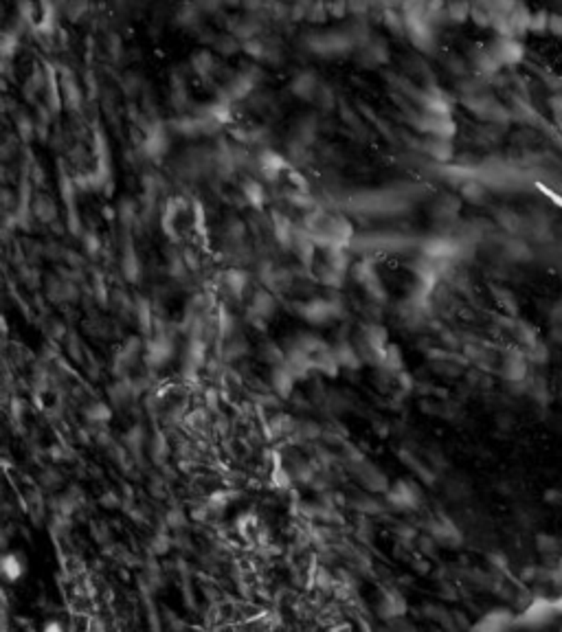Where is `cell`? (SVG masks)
I'll return each instance as SVG.
<instances>
[{
    "mask_svg": "<svg viewBox=\"0 0 562 632\" xmlns=\"http://www.w3.org/2000/svg\"><path fill=\"white\" fill-rule=\"evenodd\" d=\"M558 608H556V599H536L532 602L525 611L516 617V626H523V628H543L547 623H551L556 617H558Z\"/></svg>",
    "mask_w": 562,
    "mask_h": 632,
    "instance_id": "1",
    "label": "cell"
},
{
    "mask_svg": "<svg viewBox=\"0 0 562 632\" xmlns=\"http://www.w3.org/2000/svg\"><path fill=\"white\" fill-rule=\"evenodd\" d=\"M297 310L301 312L303 319L310 321V323H327L330 319H336V314L341 312V305L332 303V301L317 299V301H308V303L297 305Z\"/></svg>",
    "mask_w": 562,
    "mask_h": 632,
    "instance_id": "2",
    "label": "cell"
},
{
    "mask_svg": "<svg viewBox=\"0 0 562 632\" xmlns=\"http://www.w3.org/2000/svg\"><path fill=\"white\" fill-rule=\"evenodd\" d=\"M461 248H463L461 242L448 239V237H435L424 244V255L437 261H451L461 255Z\"/></svg>",
    "mask_w": 562,
    "mask_h": 632,
    "instance_id": "3",
    "label": "cell"
},
{
    "mask_svg": "<svg viewBox=\"0 0 562 632\" xmlns=\"http://www.w3.org/2000/svg\"><path fill=\"white\" fill-rule=\"evenodd\" d=\"M527 351H521V349H510L503 358V365H501V373L505 380L510 382H521L525 380L527 376Z\"/></svg>",
    "mask_w": 562,
    "mask_h": 632,
    "instance_id": "4",
    "label": "cell"
},
{
    "mask_svg": "<svg viewBox=\"0 0 562 632\" xmlns=\"http://www.w3.org/2000/svg\"><path fill=\"white\" fill-rule=\"evenodd\" d=\"M516 626V617L505 611V608H497V611H490L479 623H475V630H488V632H499Z\"/></svg>",
    "mask_w": 562,
    "mask_h": 632,
    "instance_id": "5",
    "label": "cell"
},
{
    "mask_svg": "<svg viewBox=\"0 0 562 632\" xmlns=\"http://www.w3.org/2000/svg\"><path fill=\"white\" fill-rule=\"evenodd\" d=\"M387 499H389V503H393V505L400 507V509H411V507H415V505L420 503L417 490H415L411 483H404V481L395 483V485L389 490Z\"/></svg>",
    "mask_w": 562,
    "mask_h": 632,
    "instance_id": "6",
    "label": "cell"
},
{
    "mask_svg": "<svg viewBox=\"0 0 562 632\" xmlns=\"http://www.w3.org/2000/svg\"><path fill=\"white\" fill-rule=\"evenodd\" d=\"M172 356V345H169V341L167 338H163V336H159L156 338V341H152L150 345H147V354H145V360L150 365H163L165 360Z\"/></svg>",
    "mask_w": 562,
    "mask_h": 632,
    "instance_id": "7",
    "label": "cell"
},
{
    "mask_svg": "<svg viewBox=\"0 0 562 632\" xmlns=\"http://www.w3.org/2000/svg\"><path fill=\"white\" fill-rule=\"evenodd\" d=\"M295 376H292V371L281 363V365H275L273 369V387L275 391L281 395V397H288L290 391H292V385H295Z\"/></svg>",
    "mask_w": 562,
    "mask_h": 632,
    "instance_id": "8",
    "label": "cell"
},
{
    "mask_svg": "<svg viewBox=\"0 0 562 632\" xmlns=\"http://www.w3.org/2000/svg\"><path fill=\"white\" fill-rule=\"evenodd\" d=\"M292 93H295L297 97H301V99H312V97H317V95H319L317 79H314L310 73L299 75L295 81H292Z\"/></svg>",
    "mask_w": 562,
    "mask_h": 632,
    "instance_id": "9",
    "label": "cell"
},
{
    "mask_svg": "<svg viewBox=\"0 0 562 632\" xmlns=\"http://www.w3.org/2000/svg\"><path fill=\"white\" fill-rule=\"evenodd\" d=\"M365 338H367V345H369L378 356H382V351L387 349V329H385V327H378V325H369V327H365Z\"/></svg>",
    "mask_w": 562,
    "mask_h": 632,
    "instance_id": "10",
    "label": "cell"
},
{
    "mask_svg": "<svg viewBox=\"0 0 562 632\" xmlns=\"http://www.w3.org/2000/svg\"><path fill=\"white\" fill-rule=\"evenodd\" d=\"M536 549L541 551L545 558H551V555H562V540H558L556 536H549V534H541L536 538Z\"/></svg>",
    "mask_w": 562,
    "mask_h": 632,
    "instance_id": "11",
    "label": "cell"
},
{
    "mask_svg": "<svg viewBox=\"0 0 562 632\" xmlns=\"http://www.w3.org/2000/svg\"><path fill=\"white\" fill-rule=\"evenodd\" d=\"M273 310H275V299L268 295V292H264V290H259L257 295H255V299H253V307H251V312L255 314V316H262V319H266V316H271L273 314Z\"/></svg>",
    "mask_w": 562,
    "mask_h": 632,
    "instance_id": "12",
    "label": "cell"
},
{
    "mask_svg": "<svg viewBox=\"0 0 562 632\" xmlns=\"http://www.w3.org/2000/svg\"><path fill=\"white\" fill-rule=\"evenodd\" d=\"M334 354H336V358H339V365L349 367V369H358V367H361V358L356 356V351H354L352 345L343 343V345H339V347L334 349Z\"/></svg>",
    "mask_w": 562,
    "mask_h": 632,
    "instance_id": "13",
    "label": "cell"
},
{
    "mask_svg": "<svg viewBox=\"0 0 562 632\" xmlns=\"http://www.w3.org/2000/svg\"><path fill=\"white\" fill-rule=\"evenodd\" d=\"M426 149H429V154L433 158H437V161H448L451 154H453V147H451V143H448V139H439V137H435V141H431L429 145H426Z\"/></svg>",
    "mask_w": 562,
    "mask_h": 632,
    "instance_id": "14",
    "label": "cell"
},
{
    "mask_svg": "<svg viewBox=\"0 0 562 632\" xmlns=\"http://www.w3.org/2000/svg\"><path fill=\"white\" fill-rule=\"evenodd\" d=\"M433 534H435V538L442 540V543H459V540H461L459 531L451 523H435Z\"/></svg>",
    "mask_w": 562,
    "mask_h": 632,
    "instance_id": "15",
    "label": "cell"
},
{
    "mask_svg": "<svg viewBox=\"0 0 562 632\" xmlns=\"http://www.w3.org/2000/svg\"><path fill=\"white\" fill-rule=\"evenodd\" d=\"M187 360L189 365L196 369L198 365H202V360H205V345H202L198 338H193V341L189 343V349H187Z\"/></svg>",
    "mask_w": 562,
    "mask_h": 632,
    "instance_id": "16",
    "label": "cell"
},
{
    "mask_svg": "<svg viewBox=\"0 0 562 632\" xmlns=\"http://www.w3.org/2000/svg\"><path fill=\"white\" fill-rule=\"evenodd\" d=\"M404 611V604L398 599V595H385L382 597V613L387 617H395Z\"/></svg>",
    "mask_w": 562,
    "mask_h": 632,
    "instance_id": "17",
    "label": "cell"
},
{
    "mask_svg": "<svg viewBox=\"0 0 562 632\" xmlns=\"http://www.w3.org/2000/svg\"><path fill=\"white\" fill-rule=\"evenodd\" d=\"M35 213H38L40 220L49 222L51 218H55V207H53V202H51L49 198H38V200H35Z\"/></svg>",
    "mask_w": 562,
    "mask_h": 632,
    "instance_id": "18",
    "label": "cell"
},
{
    "mask_svg": "<svg viewBox=\"0 0 562 632\" xmlns=\"http://www.w3.org/2000/svg\"><path fill=\"white\" fill-rule=\"evenodd\" d=\"M527 358H529V360H536L538 365H543V363H547L549 351H547V347H545L541 341H536V343H532V345L527 347Z\"/></svg>",
    "mask_w": 562,
    "mask_h": 632,
    "instance_id": "19",
    "label": "cell"
},
{
    "mask_svg": "<svg viewBox=\"0 0 562 632\" xmlns=\"http://www.w3.org/2000/svg\"><path fill=\"white\" fill-rule=\"evenodd\" d=\"M227 286L235 292V295H242V290L246 288V275L240 273V270H229V273H227Z\"/></svg>",
    "mask_w": 562,
    "mask_h": 632,
    "instance_id": "20",
    "label": "cell"
},
{
    "mask_svg": "<svg viewBox=\"0 0 562 632\" xmlns=\"http://www.w3.org/2000/svg\"><path fill=\"white\" fill-rule=\"evenodd\" d=\"M123 273H125L130 279H137V275H139L137 255H134L132 248H128V251H125V259H123Z\"/></svg>",
    "mask_w": 562,
    "mask_h": 632,
    "instance_id": "21",
    "label": "cell"
},
{
    "mask_svg": "<svg viewBox=\"0 0 562 632\" xmlns=\"http://www.w3.org/2000/svg\"><path fill=\"white\" fill-rule=\"evenodd\" d=\"M262 351H264V354H262V358L266 360V363H271V365H281L283 360H286L283 351H281L277 345H266Z\"/></svg>",
    "mask_w": 562,
    "mask_h": 632,
    "instance_id": "22",
    "label": "cell"
},
{
    "mask_svg": "<svg viewBox=\"0 0 562 632\" xmlns=\"http://www.w3.org/2000/svg\"><path fill=\"white\" fill-rule=\"evenodd\" d=\"M244 193H246V198H249L255 207H259L262 202H264V191H262V187L257 183H246L244 185Z\"/></svg>",
    "mask_w": 562,
    "mask_h": 632,
    "instance_id": "23",
    "label": "cell"
},
{
    "mask_svg": "<svg viewBox=\"0 0 562 632\" xmlns=\"http://www.w3.org/2000/svg\"><path fill=\"white\" fill-rule=\"evenodd\" d=\"M463 196L468 200H475V202H481L483 200V187L479 183H475V180H470V183L463 185Z\"/></svg>",
    "mask_w": 562,
    "mask_h": 632,
    "instance_id": "24",
    "label": "cell"
},
{
    "mask_svg": "<svg viewBox=\"0 0 562 632\" xmlns=\"http://www.w3.org/2000/svg\"><path fill=\"white\" fill-rule=\"evenodd\" d=\"M137 312H139V323H141L143 332H150V327H152V319H150V303H147V301H139V303H137Z\"/></svg>",
    "mask_w": 562,
    "mask_h": 632,
    "instance_id": "25",
    "label": "cell"
},
{
    "mask_svg": "<svg viewBox=\"0 0 562 632\" xmlns=\"http://www.w3.org/2000/svg\"><path fill=\"white\" fill-rule=\"evenodd\" d=\"M193 66L198 69V73L200 75H205L211 66H213V60H211V55H207V53H202V55H198V57H193Z\"/></svg>",
    "mask_w": 562,
    "mask_h": 632,
    "instance_id": "26",
    "label": "cell"
},
{
    "mask_svg": "<svg viewBox=\"0 0 562 632\" xmlns=\"http://www.w3.org/2000/svg\"><path fill=\"white\" fill-rule=\"evenodd\" d=\"M86 415L91 417V419H95V422H101V419H108L110 411L106 409V404H95L93 409H88V411H86Z\"/></svg>",
    "mask_w": 562,
    "mask_h": 632,
    "instance_id": "27",
    "label": "cell"
},
{
    "mask_svg": "<svg viewBox=\"0 0 562 632\" xmlns=\"http://www.w3.org/2000/svg\"><path fill=\"white\" fill-rule=\"evenodd\" d=\"M143 441V431L137 426V428H132V431L128 433V446L132 448V450H139V444Z\"/></svg>",
    "mask_w": 562,
    "mask_h": 632,
    "instance_id": "28",
    "label": "cell"
},
{
    "mask_svg": "<svg viewBox=\"0 0 562 632\" xmlns=\"http://www.w3.org/2000/svg\"><path fill=\"white\" fill-rule=\"evenodd\" d=\"M13 562H16V558H7L5 564H3V567H5V573H7L9 577H18V575H20V567H18V564H13Z\"/></svg>",
    "mask_w": 562,
    "mask_h": 632,
    "instance_id": "29",
    "label": "cell"
},
{
    "mask_svg": "<svg viewBox=\"0 0 562 632\" xmlns=\"http://www.w3.org/2000/svg\"><path fill=\"white\" fill-rule=\"evenodd\" d=\"M551 323H556L558 327H562V299L551 307Z\"/></svg>",
    "mask_w": 562,
    "mask_h": 632,
    "instance_id": "30",
    "label": "cell"
},
{
    "mask_svg": "<svg viewBox=\"0 0 562 632\" xmlns=\"http://www.w3.org/2000/svg\"><path fill=\"white\" fill-rule=\"evenodd\" d=\"M220 329L227 334L229 329H231V314H227V312H220Z\"/></svg>",
    "mask_w": 562,
    "mask_h": 632,
    "instance_id": "31",
    "label": "cell"
},
{
    "mask_svg": "<svg viewBox=\"0 0 562 632\" xmlns=\"http://www.w3.org/2000/svg\"><path fill=\"white\" fill-rule=\"evenodd\" d=\"M273 426H275V431H288V428H292V424H290V419L286 415L283 417H277L273 422Z\"/></svg>",
    "mask_w": 562,
    "mask_h": 632,
    "instance_id": "32",
    "label": "cell"
},
{
    "mask_svg": "<svg viewBox=\"0 0 562 632\" xmlns=\"http://www.w3.org/2000/svg\"><path fill=\"white\" fill-rule=\"evenodd\" d=\"M556 608H558V613L562 615V595H560V597L556 599Z\"/></svg>",
    "mask_w": 562,
    "mask_h": 632,
    "instance_id": "33",
    "label": "cell"
}]
</instances>
